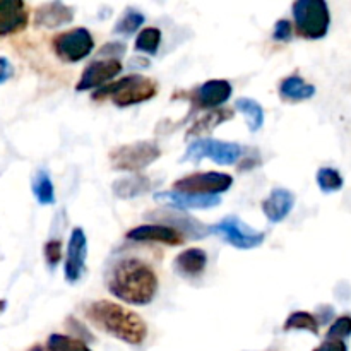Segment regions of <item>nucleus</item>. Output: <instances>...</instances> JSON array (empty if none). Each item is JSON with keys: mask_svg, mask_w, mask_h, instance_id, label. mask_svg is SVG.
<instances>
[{"mask_svg": "<svg viewBox=\"0 0 351 351\" xmlns=\"http://www.w3.org/2000/svg\"><path fill=\"white\" fill-rule=\"evenodd\" d=\"M208 266V254L202 249H187L175 259V271L184 278H199Z\"/></svg>", "mask_w": 351, "mask_h": 351, "instance_id": "obj_18", "label": "nucleus"}, {"mask_svg": "<svg viewBox=\"0 0 351 351\" xmlns=\"http://www.w3.org/2000/svg\"><path fill=\"white\" fill-rule=\"evenodd\" d=\"M86 256H88V240H86L84 230L77 226L72 230L67 245V257H65V280L69 283L81 280L84 273Z\"/></svg>", "mask_w": 351, "mask_h": 351, "instance_id": "obj_12", "label": "nucleus"}, {"mask_svg": "<svg viewBox=\"0 0 351 351\" xmlns=\"http://www.w3.org/2000/svg\"><path fill=\"white\" fill-rule=\"evenodd\" d=\"M154 201L175 209H211L221 202L219 195L185 194L178 191H165L154 194Z\"/></svg>", "mask_w": 351, "mask_h": 351, "instance_id": "obj_13", "label": "nucleus"}, {"mask_svg": "<svg viewBox=\"0 0 351 351\" xmlns=\"http://www.w3.org/2000/svg\"><path fill=\"white\" fill-rule=\"evenodd\" d=\"M27 26V9L21 0H0V36L23 31Z\"/></svg>", "mask_w": 351, "mask_h": 351, "instance_id": "obj_15", "label": "nucleus"}, {"mask_svg": "<svg viewBox=\"0 0 351 351\" xmlns=\"http://www.w3.org/2000/svg\"><path fill=\"white\" fill-rule=\"evenodd\" d=\"M144 21H146V17H144L143 12H139V10L134 9V7H127L125 12L122 14V17L117 21L113 31H115L117 34H132L143 26Z\"/></svg>", "mask_w": 351, "mask_h": 351, "instance_id": "obj_25", "label": "nucleus"}, {"mask_svg": "<svg viewBox=\"0 0 351 351\" xmlns=\"http://www.w3.org/2000/svg\"><path fill=\"white\" fill-rule=\"evenodd\" d=\"M108 290L125 304L147 305L158 293V276L144 261L125 257L110 267Z\"/></svg>", "mask_w": 351, "mask_h": 351, "instance_id": "obj_1", "label": "nucleus"}, {"mask_svg": "<svg viewBox=\"0 0 351 351\" xmlns=\"http://www.w3.org/2000/svg\"><path fill=\"white\" fill-rule=\"evenodd\" d=\"M53 48L60 60L75 64L91 53L95 48V40L86 27H75L67 33L58 34L53 40Z\"/></svg>", "mask_w": 351, "mask_h": 351, "instance_id": "obj_9", "label": "nucleus"}, {"mask_svg": "<svg viewBox=\"0 0 351 351\" xmlns=\"http://www.w3.org/2000/svg\"><path fill=\"white\" fill-rule=\"evenodd\" d=\"M295 195L287 189H274L269 197L263 202V211L271 223H281L291 213Z\"/></svg>", "mask_w": 351, "mask_h": 351, "instance_id": "obj_17", "label": "nucleus"}, {"mask_svg": "<svg viewBox=\"0 0 351 351\" xmlns=\"http://www.w3.org/2000/svg\"><path fill=\"white\" fill-rule=\"evenodd\" d=\"M233 115H235V113H233L232 110H228V108L211 110V112L204 113V115H202L201 119L195 120L194 125H192L191 129H189L187 136L189 137H202V136H206V134H209V132H211V130H215L218 125L225 123L226 120H232Z\"/></svg>", "mask_w": 351, "mask_h": 351, "instance_id": "obj_21", "label": "nucleus"}, {"mask_svg": "<svg viewBox=\"0 0 351 351\" xmlns=\"http://www.w3.org/2000/svg\"><path fill=\"white\" fill-rule=\"evenodd\" d=\"M151 187H153V184L147 177H144V175H130V177H123L113 182L112 191L117 197L132 199L149 192Z\"/></svg>", "mask_w": 351, "mask_h": 351, "instance_id": "obj_20", "label": "nucleus"}, {"mask_svg": "<svg viewBox=\"0 0 351 351\" xmlns=\"http://www.w3.org/2000/svg\"><path fill=\"white\" fill-rule=\"evenodd\" d=\"M12 74H14L12 64H10L7 58L0 57V84H2V82H5L7 79L12 77Z\"/></svg>", "mask_w": 351, "mask_h": 351, "instance_id": "obj_35", "label": "nucleus"}, {"mask_svg": "<svg viewBox=\"0 0 351 351\" xmlns=\"http://www.w3.org/2000/svg\"><path fill=\"white\" fill-rule=\"evenodd\" d=\"M122 72V62L120 60H95L84 69L81 79H79L75 91H88V89L103 88L106 82L115 79Z\"/></svg>", "mask_w": 351, "mask_h": 351, "instance_id": "obj_11", "label": "nucleus"}, {"mask_svg": "<svg viewBox=\"0 0 351 351\" xmlns=\"http://www.w3.org/2000/svg\"><path fill=\"white\" fill-rule=\"evenodd\" d=\"M314 351H348L345 341H335V339H326V343H322L317 350Z\"/></svg>", "mask_w": 351, "mask_h": 351, "instance_id": "obj_34", "label": "nucleus"}, {"mask_svg": "<svg viewBox=\"0 0 351 351\" xmlns=\"http://www.w3.org/2000/svg\"><path fill=\"white\" fill-rule=\"evenodd\" d=\"M84 315L101 331L127 345H141L147 336V326L139 314L108 300L91 302L84 307Z\"/></svg>", "mask_w": 351, "mask_h": 351, "instance_id": "obj_2", "label": "nucleus"}, {"mask_svg": "<svg viewBox=\"0 0 351 351\" xmlns=\"http://www.w3.org/2000/svg\"><path fill=\"white\" fill-rule=\"evenodd\" d=\"M319 324L321 322L308 312H293L285 322V329L291 331V329H302V331H308L312 335H319Z\"/></svg>", "mask_w": 351, "mask_h": 351, "instance_id": "obj_27", "label": "nucleus"}, {"mask_svg": "<svg viewBox=\"0 0 351 351\" xmlns=\"http://www.w3.org/2000/svg\"><path fill=\"white\" fill-rule=\"evenodd\" d=\"M280 95L281 98L290 99V101H305L315 95V88L298 75H290L281 81Z\"/></svg>", "mask_w": 351, "mask_h": 351, "instance_id": "obj_22", "label": "nucleus"}, {"mask_svg": "<svg viewBox=\"0 0 351 351\" xmlns=\"http://www.w3.org/2000/svg\"><path fill=\"white\" fill-rule=\"evenodd\" d=\"M45 259H47L48 266L55 267L62 259V243L58 240H50L45 245Z\"/></svg>", "mask_w": 351, "mask_h": 351, "instance_id": "obj_32", "label": "nucleus"}, {"mask_svg": "<svg viewBox=\"0 0 351 351\" xmlns=\"http://www.w3.org/2000/svg\"><path fill=\"white\" fill-rule=\"evenodd\" d=\"M48 351H91L82 339L64 335H51L47 341Z\"/></svg>", "mask_w": 351, "mask_h": 351, "instance_id": "obj_28", "label": "nucleus"}, {"mask_svg": "<svg viewBox=\"0 0 351 351\" xmlns=\"http://www.w3.org/2000/svg\"><path fill=\"white\" fill-rule=\"evenodd\" d=\"M29 351H43V350H41V348H40V346H34V348H31Z\"/></svg>", "mask_w": 351, "mask_h": 351, "instance_id": "obj_37", "label": "nucleus"}, {"mask_svg": "<svg viewBox=\"0 0 351 351\" xmlns=\"http://www.w3.org/2000/svg\"><path fill=\"white\" fill-rule=\"evenodd\" d=\"M233 88L225 79H211L202 82L195 89L189 93V101L195 110H216L226 103L232 96Z\"/></svg>", "mask_w": 351, "mask_h": 351, "instance_id": "obj_10", "label": "nucleus"}, {"mask_svg": "<svg viewBox=\"0 0 351 351\" xmlns=\"http://www.w3.org/2000/svg\"><path fill=\"white\" fill-rule=\"evenodd\" d=\"M158 88L156 82L144 75L134 74L120 79L117 82H108L103 88L96 89L93 99L110 98L117 106L125 108V106L139 105V103L147 101L156 95Z\"/></svg>", "mask_w": 351, "mask_h": 351, "instance_id": "obj_3", "label": "nucleus"}, {"mask_svg": "<svg viewBox=\"0 0 351 351\" xmlns=\"http://www.w3.org/2000/svg\"><path fill=\"white\" fill-rule=\"evenodd\" d=\"M233 184V178L226 173L218 171H206V173H192L180 178L173 184V189L185 194L197 195H218L228 191Z\"/></svg>", "mask_w": 351, "mask_h": 351, "instance_id": "obj_8", "label": "nucleus"}, {"mask_svg": "<svg viewBox=\"0 0 351 351\" xmlns=\"http://www.w3.org/2000/svg\"><path fill=\"white\" fill-rule=\"evenodd\" d=\"M127 239L136 242H158L167 245H180L184 242V235L175 228L167 225H141L127 233Z\"/></svg>", "mask_w": 351, "mask_h": 351, "instance_id": "obj_14", "label": "nucleus"}, {"mask_svg": "<svg viewBox=\"0 0 351 351\" xmlns=\"http://www.w3.org/2000/svg\"><path fill=\"white\" fill-rule=\"evenodd\" d=\"M291 34H293V26L288 19H280L274 24L273 29V38L276 41H290Z\"/></svg>", "mask_w": 351, "mask_h": 351, "instance_id": "obj_33", "label": "nucleus"}, {"mask_svg": "<svg viewBox=\"0 0 351 351\" xmlns=\"http://www.w3.org/2000/svg\"><path fill=\"white\" fill-rule=\"evenodd\" d=\"M161 156V149L153 141L123 144L110 153V163L115 170L141 171Z\"/></svg>", "mask_w": 351, "mask_h": 351, "instance_id": "obj_5", "label": "nucleus"}, {"mask_svg": "<svg viewBox=\"0 0 351 351\" xmlns=\"http://www.w3.org/2000/svg\"><path fill=\"white\" fill-rule=\"evenodd\" d=\"M211 233L221 237L225 242H228L230 245L235 247L240 250H250L259 247L264 242L266 235L257 230L250 228L249 225L242 221L237 216H226L223 218L218 225L211 226Z\"/></svg>", "mask_w": 351, "mask_h": 351, "instance_id": "obj_7", "label": "nucleus"}, {"mask_svg": "<svg viewBox=\"0 0 351 351\" xmlns=\"http://www.w3.org/2000/svg\"><path fill=\"white\" fill-rule=\"evenodd\" d=\"M125 43H120V41H112V43L101 47V50L98 51V57H105V60H119L120 55L125 53Z\"/></svg>", "mask_w": 351, "mask_h": 351, "instance_id": "obj_31", "label": "nucleus"}, {"mask_svg": "<svg viewBox=\"0 0 351 351\" xmlns=\"http://www.w3.org/2000/svg\"><path fill=\"white\" fill-rule=\"evenodd\" d=\"M297 33L307 40H321L328 34L331 16L324 0H298L293 3Z\"/></svg>", "mask_w": 351, "mask_h": 351, "instance_id": "obj_4", "label": "nucleus"}, {"mask_svg": "<svg viewBox=\"0 0 351 351\" xmlns=\"http://www.w3.org/2000/svg\"><path fill=\"white\" fill-rule=\"evenodd\" d=\"M31 189H33L34 197H36V201L41 206H50L55 202L53 184H51V178L47 170L36 171V175L33 177V182H31Z\"/></svg>", "mask_w": 351, "mask_h": 351, "instance_id": "obj_23", "label": "nucleus"}, {"mask_svg": "<svg viewBox=\"0 0 351 351\" xmlns=\"http://www.w3.org/2000/svg\"><path fill=\"white\" fill-rule=\"evenodd\" d=\"M72 19H74V9L62 2L43 3L34 12V24L48 27V29L64 26V24L71 23Z\"/></svg>", "mask_w": 351, "mask_h": 351, "instance_id": "obj_16", "label": "nucleus"}, {"mask_svg": "<svg viewBox=\"0 0 351 351\" xmlns=\"http://www.w3.org/2000/svg\"><path fill=\"white\" fill-rule=\"evenodd\" d=\"M317 184L322 192L331 194V192H338L343 187V177L335 168L324 167L317 171Z\"/></svg>", "mask_w": 351, "mask_h": 351, "instance_id": "obj_29", "label": "nucleus"}, {"mask_svg": "<svg viewBox=\"0 0 351 351\" xmlns=\"http://www.w3.org/2000/svg\"><path fill=\"white\" fill-rule=\"evenodd\" d=\"M235 108L239 110L240 113L247 117V125L252 132H257V130L263 127L264 123V110L256 99L252 98H240L235 101Z\"/></svg>", "mask_w": 351, "mask_h": 351, "instance_id": "obj_24", "label": "nucleus"}, {"mask_svg": "<svg viewBox=\"0 0 351 351\" xmlns=\"http://www.w3.org/2000/svg\"><path fill=\"white\" fill-rule=\"evenodd\" d=\"M243 149L237 143H225L218 139H197L187 147L184 154L185 161H201L209 158L218 165H235L242 156Z\"/></svg>", "mask_w": 351, "mask_h": 351, "instance_id": "obj_6", "label": "nucleus"}, {"mask_svg": "<svg viewBox=\"0 0 351 351\" xmlns=\"http://www.w3.org/2000/svg\"><path fill=\"white\" fill-rule=\"evenodd\" d=\"M351 336V315H343L336 319L335 324L329 328L326 339H335V341H343V339Z\"/></svg>", "mask_w": 351, "mask_h": 351, "instance_id": "obj_30", "label": "nucleus"}, {"mask_svg": "<svg viewBox=\"0 0 351 351\" xmlns=\"http://www.w3.org/2000/svg\"><path fill=\"white\" fill-rule=\"evenodd\" d=\"M161 43V31L158 27H144L136 38V50L147 55H156Z\"/></svg>", "mask_w": 351, "mask_h": 351, "instance_id": "obj_26", "label": "nucleus"}, {"mask_svg": "<svg viewBox=\"0 0 351 351\" xmlns=\"http://www.w3.org/2000/svg\"><path fill=\"white\" fill-rule=\"evenodd\" d=\"M160 216L163 219V225L171 226L177 232H180L182 235H187L191 239L199 240L204 239L211 233V226H204L202 223H199L195 218H189L185 215H173V213H163V215H154Z\"/></svg>", "mask_w": 351, "mask_h": 351, "instance_id": "obj_19", "label": "nucleus"}, {"mask_svg": "<svg viewBox=\"0 0 351 351\" xmlns=\"http://www.w3.org/2000/svg\"><path fill=\"white\" fill-rule=\"evenodd\" d=\"M5 307H7L5 300H0V314H2V312H3V311H5Z\"/></svg>", "mask_w": 351, "mask_h": 351, "instance_id": "obj_36", "label": "nucleus"}]
</instances>
